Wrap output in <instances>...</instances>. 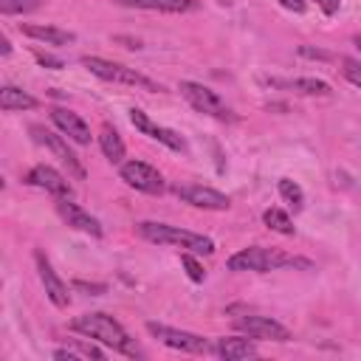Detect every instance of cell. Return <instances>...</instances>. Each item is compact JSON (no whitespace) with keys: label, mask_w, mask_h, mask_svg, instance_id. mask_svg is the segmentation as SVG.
Masks as SVG:
<instances>
[{"label":"cell","mask_w":361,"mask_h":361,"mask_svg":"<svg viewBox=\"0 0 361 361\" xmlns=\"http://www.w3.org/2000/svg\"><path fill=\"white\" fill-rule=\"evenodd\" d=\"M71 330L82 333L85 338H93L104 347H113L116 353H124V355H138V347L133 344V338L127 336V330L107 313H85L79 319L71 322Z\"/></svg>","instance_id":"obj_1"},{"label":"cell","mask_w":361,"mask_h":361,"mask_svg":"<svg viewBox=\"0 0 361 361\" xmlns=\"http://www.w3.org/2000/svg\"><path fill=\"white\" fill-rule=\"evenodd\" d=\"M138 234L149 243H158V245H178L183 251H192V254H214V240L212 237H203V234H195V231H186L180 226H169V223H155V220H144L135 226Z\"/></svg>","instance_id":"obj_2"},{"label":"cell","mask_w":361,"mask_h":361,"mask_svg":"<svg viewBox=\"0 0 361 361\" xmlns=\"http://www.w3.org/2000/svg\"><path fill=\"white\" fill-rule=\"evenodd\" d=\"M285 265H305L307 268L305 259H296V257H288L276 248H262V245L243 248L234 257H228V262H226V268L237 271V274L240 271H259L262 274V271H276V268H285Z\"/></svg>","instance_id":"obj_3"},{"label":"cell","mask_w":361,"mask_h":361,"mask_svg":"<svg viewBox=\"0 0 361 361\" xmlns=\"http://www.w3.org/2000/svg\"><path fill=\"white\" fill-rule=\"evenodd\" d=\"M82 65L104 79V82H118V85H133V87H144V90H161V85H155L152 79H147L144 73H138L135 68H127L121 62H110V59H102V56H82Z\"/></svg>","instance_id":"obj_4"},{"label":"cell","mask_w":361,"mask_h":361,"mask_svg":"<svg viewBox=\"0 0 361 361\" xmlns=\"http://www.w3.org/2000/svg\"><path fill=\"white\" fill-rule=\"evenodd\" d=\"M147 333L155 336L161 344H166L172 350H180V353H212L214 350L203 336L175 330V327H166V324H158V322H147Z\"/></svg>","instance_id":"obj_5"},{"label":"cell","mask_w":361,"mask_h":361,"mask_svg":"<svg viewBox=\"0 0 361 361\" xmlns=\"http://www.w3.org/2000/svg\"><path fill=\"white\" fill-rule=\"evenodd\" d=\"M178 90L183 93V99L195 107V110H200V113H209V116H214V118H234L231 116V110L226 107V102L212 90V87H206V85H200V82H180L178 85Z\"/></svg>","instance_id":"obj_6"},{"label":"cell","mask_w":361,"mask_h":361,"mask_svg":"<svg viewBox=\"0 0 361 361\" xmlns=\"http://www.w3.org/2000/svg\"><path fill=\"white\" fill-rule=\"evenodd\" d=\"M31 135H34V141L37 144H42L45 149H51L65 166H68V172L76 178V180H85V166H82V161L76 158V152L68 147V141H65V135H56V133H51V130H45V127H39V124H34L31 127Z\"/></svg>","instance_id":"obj_7"},{"label":"cell","mask_w":361,"mask_h":361,"mask_svg":"<svg viewBox=\"0 0 361 361\" xmlns=\"http://www.w3.org/2000/svg\"><path fill=\"white\" fill-rule=\"evenodd\" d=\"M121 180L127 186L144 192V195H161L166 189L164 175L155 166L144 164V161H127V164H121Z\"/></svg>","instance_id":"obj_8"},{"label":"cell","mask_w":361,"mask_h":361,"mask_svg":"<svg viewBox=\"0 0 361 361\" xmlns=\"http://www.w3.org/2000/svg\"><path fill=\"white\" fill-rule=\"evenodd\" d=\"M172 192L183 200V203H189V206H195V209H209V212H226L228 206H231V200H228V195H223V192H217V189H212V186H200V183H186V186H172Z\"/></svg>","instance_id":"obj_9"},{"label":"cell","mask_w":361,"mask_h":361,"mask_svg":"<svg viewBox=\"0 0 361 361\" xmlns=\"http://www.w3.org/2000/svg\"><path fill=\"white\" fill-rule=\"evenodd\" d=\"M234 327L251 338H268V341H290L293 338V333L271 316H240L234 322Z\"/></svg>","instance_id":"obj_10"},{"label":"cell","mask_w":361,"mask_h":361,"mask_svg":"<svg viewBox=\"0 0 361 361\" xmlns=\"http://www.w3.org/2000/svg\"><path fill=\"white\" fill-rule=\"evenodd\" d=\"M34 262H37V274H39V282L45 288V296L56 305V307H68L71 305V293H68V285L59 279V274L54 271V265L48 262V257L37 248L34 251Z\"/></svg>","instance_id":"obj_11"},{"label":"cell","mask_w":361,"mask_h":361,"mask_svg":"<svg viewBox=\"0 0 361 361\" xmlns=\"http://www.w3.org/2000/svg\"><path fill=\"white\" fill-rule=\"evenodd\" d=\"M130 121H133V127L135 130H141L144 135H149V138H155V141H161L164 147H169V149H175V152H183L186 149V141L175 133V130H169V127H161V124H155L144 110H138V107H133L130 110Z\"/></svg>","instance_id":"obj_12"},{"label":"cell","mask_w":361,"mask_h":361,"mask_svg":"<svg viewBox=\"0 0 361 361\" xmlns=\"http://www.w3.org/2000/svg\"><path fill=\"white\" fill-rule=\"evenodd\" d=\"M56 212H59V217H62L71 228L85 231V234H90V237H102V223H99L90 212H85L79 203H73L71 197H56Z\"/></svg>","instance_id":"obj_13"},{"label":"cell","mask_w":361,"mask_h":361,"mask_svg":"<svg viewBox=\"0 0 361 361\" xmlns=\"http://www.w3.org/2000/svg\"><path fill=\"white\" fill-rule=\"evenodd\" d=\"M25 180L34 183V186H39V189H45V192H51L54 197H73V189H71L68 178L62 172H56L54 166H48V164H37L28 172Z\"/></svg>","instance_id":"obj_14"},{"label":"cell","mask_w":361,"mask_h":361,"mask_svg":"<svg viewBox=\"0 0 361 361\" xmlns=\"http://www.w3.org/2000/svg\"><path fill=\"white\" fill-rule=\"evenodd\" d=\"M51 121L59 127V133L65 135V138H71L73 144H90V127L85 124V118L82 116H76V113H71V110H65V107H54L51 110Z\"/></svg>","instance_id":"obj_15"},{"label":"cell","mask_w":361,"mask_h":361,"mask_svg":"<svg viewBox=\"0 0 361 361\" xmlns=\"http://www.w3.org/2000/svg\"><path fill=\"white\" fill-rule=\"evenodd\" d=\"M214 353L226 361H243V358H257V344L243 336H223L214 341Z\"/></svg>","instance_id":"obj_16"},{"label":"cell","mask_w":361,"mask_h":361,"mask_svg":"<svg viewBox=\"0 0 361 361\" xmlns=\"http://www.w3.org/2000/svg\"><path fill=\"white\" fill-rule=\"evenodd\" d=\"M116 3L127 8H149V11H169V14H183L197 8L195 0H116Z\"/></svg>","instance_id":"obj_17"},{"label":"cell","mask_w":361,"mask_h":361,"mask_svg":"<svg viewBox=\"0 0 361 361\" xmlns=\"http://www.w3.org/2000/svg\"><path fill=\"white\" fill-rule=\"evenodd\" d=\"M23 28V34L25 37H31V39H39V42H48V45H68V42H73L76 37L71 34V31H62V28H54V25H20Z\"/></svg>","instance_id":"obj_18"},{"label":"cell","mask_w":361,"mask_h":361,"mask_svg":"<svg viewBox=\"0 0 361 361\" xmlns=\"http://www.w3.org/2000/svg\"><path fill=\"white\" fill-rule=\"evenodd\" d=\"M99 147H102V152H104V158L110 161V164H121V158H124V141H121V135L116 133V127H110V124H102V130H99Z\"/></svg>","instance_id":"obj_19"},{"label":"cell","mask_w":361,"mask_h":361,"mask_svg":"<svg viewBox=\"0 0 361 361\" xmlns=\"http://www.w3.org/2000/svg\"><path fill=\"white\" fill-rule=\"evenodd\" d=\"M37 104H39V102H37L31 93L20 90V87L6 85V87L0 90V107H3L6 113H14V110H31V107H37Z\"/></svg>","instance_id":"obj_20"},{"label":"cell","mask_w":361,"mask_h":361,"mask_svg":"<svg viewBox=\"0 0 361 361\" xmlns=\"http://www.w3.org/2000/svg\"><path fill=\"white\" fill-rule=\"evenodd\" d=\"M274 85H285V87H290L296 93H305V96H330L333 93V87L324 79H313V76H302V79H290V82H276L274 79Z\"/></svg>","instance_id":"obj_21"},{"label":"cell","mask_w":361,"mask_h":361,"mask_svg":"<svg viewBox=\"0 0 361 361\" xmlns=\"http://www.w3.org/2000/svg\"><path fill=\"white\" fill-rule=\"evenodd\" d=\"M262 223H265L271 231H276V234H285V237L296 234L290 214H288V212H282V209H276V206H271V209H265V212H262Z\"/></svg>","instance_id":"obj_22"},{"label":"cell","mask_w":361,"mask_h":361,"mask_svg":"<svg viewBox=\"0 0 361 361\" xmlns=\"http://www.w3.org/2000/svg\"><path fill=\"white\" fill-rule=\"evenodd\" d=\"M279 195H282V200H285L288 206H293V212H299V209L305 206V192H302V186H299L296 180H290V178H279Z\"/></svg>","instance_id":"obj_23"},{"label":"cell","mask_w":361,"mask_h":361,"mask_svg":"<svg viewBox=\"0 0 361 361\" xmlns=\"http://www.w3.org/2000/svg\"><path fill=\"white\" fill-rule=\"evenodd\" d=\"M180 265L186 268V276H189L192 282H203V279H206V271H203V265L197 262V257H195L192 251H183V254H180Z\"/></svg>","instance_id":"obj_24"},{"label":"cell","mask_w":361,"mask_h":361,"mask_svg":"<svg viewBox=\"0 0 361 361\" xmlns=\"http://www.w3.org/2000/svg\"><path fill=\"white\" fill-rule=\"evenodd\" d=\"M34 8H39V0H0L3 14H28Z\"/></svg>","instance_id":"obj_25"},{"label":"cell","mask_w":361,"mask_h":361,"mask_svg":"<svg viewBox=\"0 0 361 361\" xmlns=\"http://www.w3.org/2000/svg\"><path fill=\"white\" fill-rule=\"evenodd\" d=\"M341 73H344L355 87H361V62H358V59L344 56V59H341Z\"/></svg>","instance_id":"obj_26"},{"label":"cell","mask_w":361,"mask_h":361,"mask_svg":"<svg viewBox=\"0 0 361 361\" xmlns=\"http://www.w3.org/2000/svg\"><path fill=\"white\" fill-rule=\"evenodd\" d=\"M73 288H76V290H87V293H93V296H99V293L107 290V285H99V282H82V279H76Z\"/></svg>","instance_id":"obj_27"},{"label":"cell","mask_w":361,"mask_h":361,"mask_svg":"<svg viewBox=\"0 0 361 361\" xmlns=\"http://www.w3.org/2000/svg\"><path fill=\"white\" fill-rule=\"evenodd\" d=\"M282 8H288V11H296V14H302L305 8H307V0H276Z\"/></svg>","instance_id":"obj_28"},{"label":"cell","mask_w":361,"mask_h":361,"mask_svg":"<svg viewBox=\"0 0 361 361\" xmlns=\"http://www.w3.org/2000/svg\"><path fill=\"white\" fill-rule=\"evenodd\" d=\"M37 62H39V65H45V68H54V71H59V68H62V59L48 56V54H37Z\"/></svg>","instance_id":"obj_29"},{"label":"cell","mask_w":361,"mask_h":361,"mask_svg":"<svg viewBox=\"0 0 361 361\" xmlns=\"http://www.w3.org/2000/svg\"><path fill=\"white\" fill-rule=\"evenodd\" d=\"M299 54H302V56H313V59H330V54H324V51H319V48H307V45H302Z\"/></svg>","instance_id":"obj_30"},{"label":"cell","mask_w":361,"mask_h":361,"mask_svg":"<svg viewBox=\"0 0 361 361\" xmlns=\"http://www.w3.org/2000/svg\"><path fill=\"white\" fill-rule=\"evenodd\" d=\"M316 3H319V8L324 14H336L338 11V0H316Z\"/></svg>","instance_id":"obj_31"},{"label":"cell","mask_w":361,"mask_h":361,"mask_svg":"<svg viewBox=\"0 0 361 361\" xmlns=\"http://www.w3.org/2000/svg\"><path fill=\"white\" fill-rule=\"evenodd\" d=\"M116 42H127V48H141L138 39H127V37H116Z\"/></svg>","instance_id":"obj_32"},{"label":"cell","mask_w":361,"mask_h":361,"mask_svg":"<svg viewBox=\"0 0 361 361\" xmlns=\"http://www.w3.org/2000/svg\"><path fill=\"white\" fill-rule=\"evenodd\" d=\"M0 51H3V56H8V54H11V42H8L6 37L0 39Z\"/></svg>","instance_id":"obj_33"},{"label":"cell","mask_w":361,"mask_h":361,"mask_svg":"<svg viewBox=\"0 0 361 361\" xmlns=\"http://www.w3.org/2000/svg\"><path fill=\"white\" fill-rule=\"evenodd\" d=\"M355 45H358V51H361V37H355Z\"/></svg>","instance_id":"obj_34"}]
</instances>
